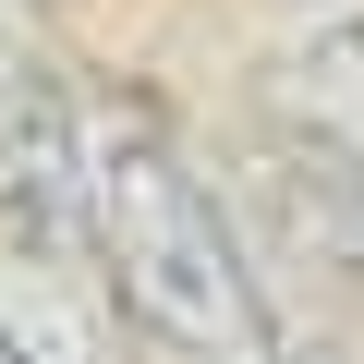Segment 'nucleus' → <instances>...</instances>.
<instances>
[{"label": "nucleus", "instance_id": "1", "mask_svg": "<svg viewBox=\"0 0 364 364\" xmlns=\"http://www.w3.org/2000/svg\"><path fill=\"white\" fill-rule=\"evenodd\" d=\"M85 255L122 291V316L146 340H170L182 364H304L219 182L182 158L146 109H85Z\"/></svg>", "mask_w": 364, "mask_h": 364}, {"label": "nucleus", "instance_id": "2", "mask_svg": "<svg viewBox=\"0 0 364 364\" xmlns=\"http://www.w3.org/2000/svg\"><path fill=\"white\" fill-rule=\"evenodd\" d=\"M0 231L85 243V97L0 37Z\"/></svg>", "mask_w": 364, "mask_h": 364}, {"label": "nucleus", "instance_id": "3", "mask_svg": "<svg viewBox=\"0 0 364 364\" xmlns=\"http://www.w3.org/2000/svg\"><path fill=\"white\" fill-rule=\"evenodd\" d=\"M0 340L13 364H134V316L97 279V255L25 231H0Z\"/></svg>", "mask_w": 364, "mask_h": 364}, {"label": "nucleus", "instance_id": "4", "mask_svg": "<svg viewBox=\"0 0 364 364\" xmlns=\"http://www.w3.org/2000/svg\"><path fill=\"white\" fill-rule=\"evenodd\" d=\"M291 122H304V146H328L364 182V13H340L291 49Z\"/></svg>", "mask_w": 364, "mask_h": 364}, {"label": "nucleus", "instance_id": "5", "mask_svg": "<svg viewBox=\"0 0 364 364\" xmlns=\"http://www.w3.org/2000/svg\"><path fill=\"white\" fill-rule=\"evenodd\" d=\"M0 364H13V340H0Z\"/></svg>", "mask_w": 364, "mask_h": 364}]
</instances>
